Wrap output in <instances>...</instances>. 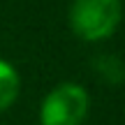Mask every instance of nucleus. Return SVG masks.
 Instances as JSON below:
<instances>
[{
  "instance_id": "obj_1",
  "label": "nucleus",
  "mask_w": 125,
  "mask_h": 125,
  "mask_svg": "<svg viewBox=\"0 0 125 125\" xmlns=\"http://www.w3.org/2000/svg\"><path fill=\"white\" fill-rule=\"evenodd\" d=\"M123 21V0H72L67 23L81 42L97 44L116 35Z\"/></svg>"
},
{
  "instance_id": "obj_2",
  "label": "nucleus",
  "mask_w": 125,
  "mask_h": 125,
  "mask_svg": "<svg viewBox=\"0 0 125 125\" xmlns=\"http://www.w3.org/2000/svg\"><path fill=\"white\" fill-rule=\"evenodd\" d=\"M90 93L83 83L60 81L40 102V125H86Z\"/></svg>"
},
{
  "instance_id": "obj_3",
  "label": "nucleus",
  "mask_w": 125,
  "mask_h": 125,
  "mask_svg": "<svg viewBox=\"0 0 125 125\" xmlns=\"http://www.w3.org/2000/svg\"><path fill=\"white\" fill-rule=\"evenodd\" d=\"M21 95V74L12 60L0 56V114L14 107Z\"/></svg>"
},
{
  "instance_id": "obj_4",
  "label": "nucleus",
  "mask_w": 125,
  "mask_h": 125,
  "mask_svg": "<svg viewBox=\"0 0 125 125\" xmlns=\"http://www.w3.org/2000/svg\"><path fill=\"white\" fill-rule=\"evenodd\" d=\"M93 70L104 83H111V86H118L125 76V70H123V62L118 56L114 53H100L93 58Z\"/></svg>"
}]
</instances>
